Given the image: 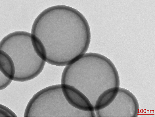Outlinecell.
<instances>
[{"label": "cell", "mask_w": 155, "mask_h": 117, "mask_svg": "<svg viewBox=\"0 0 155 117\" xmlns=\"http://www.w3.org/2000/svg\"><path fill=\"white\" fill-rule=\"evenodd\" d=\"M61 84L64 95L71 106L83 111H95L94 106L89 99L82 92L72 86Z\"/></svg>", "instance_id": "obj_5"}, {"label": "cell", "mask_w": 155, "mask_h": 117, "mask_svg": "<svg viewBox=\"0 0 155 117\" xmlns=\"http://www.w3.org/2000/svg\"><path fill=\"white\" fill-rule=\"evenodd\" d=\"M0 50L12 60L15 68L14 81L24 82L37 77L43 69L46 62L40 58L33 47L31 33L16 31L1 41Z\"/></svg>", "instance_id": "obj_3"}, {"label": "cell", "mask_w": 155, "mask_h": 117, "mask_svg": "<svg viewBox=\"0 0 155 117\" xmlns=\"http://www.w3.org/2000/svg\"><path fill=\"white\" fill-rule=\"evenodd\" d=\"M45 104L43 116L63 117H93L94 112L79 110L71 106L63 93L61 84L48 86L40 90Z\"/></svg>", "instance_id": "obj_4"}, {"label": "cell", "mask_w": 155, "mask_h": 117, "mask_svg": "<svg viewBox=\"0 0 155 117\" xmlns=\"http://www.w3.org/2000/svg\"><path fill=\"white\" fill-rule=\"evenodd\" d=\"M31 33L43 43L46 62L58 66L70 64L85 54L91 40L90 27L84 16L65 5L43 10L35 19Z\"/></svg>", "instance_id": "obj_1"}, {"label": "cell", "mask_w": 155, "mask_h": 117, "mask_svg": "<svg viewBox=\"0 0 155 117\" xmlns=\"http://www.w3.org/2000/svg\"><path fill=\"white\" fill-rule=\"evenodd\" d=\"M16 73L14 62L10 56L0 50V90L14 80Z\"/></svg>", "instance_id": "obj_6"}, {"label": "cell", "mask_w": 155, "mask_h": 117, "mask_svg": "<svg viewBox=\"0 0 155 117\" xmlns=\"http://www.w3.org/2000/svg\"><path fill=\"white\" fill-rule=\"evenodd\" d=\"M0 116L1 117H17L15 113L6 106L0 104Z\"/></svg>", "instance_id": "obj_7"}, {"label": "cell", "mask_w": 155, "mask_h": 117, "mask_svg": "<svg viewBox=\"0 0 155 117\" xmlns=\"http://www.w3.org/2000/svg\"><path fill=\"white\" fill-rule=\"evenodd\" d=\"M61 84L78 89L87 98L94 107L102 93L119 87L120 80L116 69L110 59L99 53H88L65 66Z\"/></svg>", "instance_id": "obj_2"}]
</instances>
